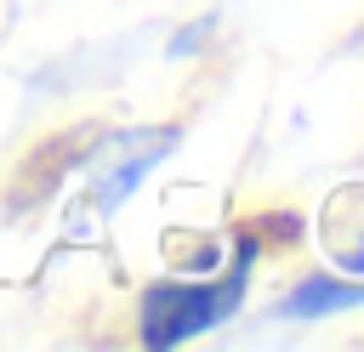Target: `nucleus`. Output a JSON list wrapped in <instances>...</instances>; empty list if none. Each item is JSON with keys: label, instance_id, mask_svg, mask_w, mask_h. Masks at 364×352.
<instances>
[{"label": "nucleus", "instance_id": "f03ea898", "mask_svg": "<svg viewBox=\"0 0 364 352\" xmlns=\"http://www.w3.org/2000/svg\"><path fill=\"white\" fill-rule=\"evenodd\" d=\"M358 301H364V284L301 278V284L279 301V318H324V312H341V307H358Z\"/></svg>", "mask_w": 364, "mask_h": 352}, {"label": "nucleus", "instance_id": "f257e3e1", "mask_svg": "<svg viewBox=\"0 0 364 352\" xmlns=\"http://www.w3.org/2000/svg\"><path fill=\"white\" fill-rule=\"evenodd\" d=\"M250 261H256V244L245 238L239 244V261L205 284H182V278H159L142 290V341L148 346H176V341H193L199 329L222 324L239 301H245V284H250Z\"/></svg>", "mask_w": 364, "mask_h": 352}]
</instances>
